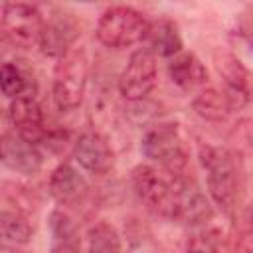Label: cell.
Returning a JSON list of instances; mask_svg holds the SVG:
<instances>
[{
    "mask_svg": "<svg viewBox=\"0 0 253 253\" xmlns=\"http://www.w3.org/2000/svg\"><path fill=\"white\" fill-rule=\"evenodd\" d=\"M200 162L206 170L208 190L213 204L229 213L239 200V172L231 152L223 146L202 144Z\"/></svg>",
    "mask_w": 253,
    "mask_h": 253,
    "instance_id": "obj_1",
    "label": "cell"
},
{
    "mask_svg": "<svg viewBox=\"0 0 253 253\" xmlns=\"http://www.w3.org/2000/svg\"><path fill=\"white\" fill-rule=\"evenodd\" d=\"M89 81V57L83 47H71L57 57L53 69V101L59 111H75L85 97Z\"/></svg>",
    "mask_w": 253,
    "mask_h": 253,
    "instance_id": "obj_2",
    "label": "cell"
},
{
    "mask_svg": "<svg viewBox=\"0 0 253 253\" xmlns=\"http://www.w3.org/2000/svg\"><path fill=\"white\" fill-rule=\"evenodd\" d=\"M150 22L142 12L130 6H113L107 8L97 22V40L115 49L130 47L146 38Z\"/></svg>",
    "mask_w": 253,
    "mask_h": 253,
    "instance_id": "obj_3",
    "label": "cell"
},
{
    "mask_svg": "<svg viewBox=\"0 0 253 253\" xmlns=\"http://www.w3.org/2000/svg\"><path fill=\"white\" fill-rule=\"evenodd\" d=\"M140 150L164 172L182 174L188 166V150L176 125L166 123L148 128L140 140Z\"/></svg>",
    "mask_w": 253,
    "mask_h": 253,
    "instance_id": "obj_4",
    "label": "cell"
},
{
    "mask_svg": "<svg viewBox=\"0 0 253 253\" xmlns=\"http://www.w3.org/2000/svg\"><path fill=\"white\" fill-rule=\"evenodd\" d=\"M134 194L154 215L172 219L174 202V174L158 170L150 164H138L130 172Z\"/></svg>",
    "mask_w": 253,
    "mask_h": 253,
    "instance_id": "obj_5",
    "label": "cell"
},
{
    "mask_svg": "<svg viewBox=\"0 0 253 253\" xmlns=\"http://www.w3.org/2000/svg\"><path fill=\"white\" fill-rule=\"evenodd\" d=\"M0 30L2 38L16 47L32 49L40 45L42 30H43V16L38 6L14 2L2 8L0 16Z\"/></svg>",
    "mask_w": 253,
    "mask_h": 253,
    "instance_id": "obj_6",
    "label": "cell"
},
{
    "mask_svg": "<svg viewBox=\"0 0 253 253\" xmlns=\"http://www.w3.org/2000/svg\"><path fill=\"white\" fill-rule=\"evenodd\" d=\"M213 208L202 188L194 178L174 174V202H172V221L184 225H200L210 221Z\"/></svg>",
    "mask_w": 253,
    "mask_h": 253,
    "instance_id": "obj_7",
    "label": "cell"
},
{
    "mask_svg": "<svg viewBox=\"0 0 253 253\" xmlns=\"http://www.w3.org/2000/svg\"><path fill=\"white\" fill-rule=\"evenodd\" d=\"M156 75V57L146 47L136 49L119 75V91L126 101L138 103L146 99L148 93L154 89Z\"/></svg>",
    "mask_w": 253,
    "mask_h": 253,
    "instance_id": "obj_8",
    "label": "cell"
},
{
    "mask_svg": "<svg viewBox=\"0 0 253 253\" xmlns=\"http://www.w3.org/2000/svg\"><path fill=\"white\" fill-rule=\"evenodd\" d=\"M8 115H10L12 126L16 128V134L22 136L24 140L38 144V142H43L47 138L49 132L45 128L43 111H42L40 103L34 99V95L14 99L10 103Z\"/></svg>",
    "mask_w": 253,
    "mask_h": 253,
    "instance_id": "obj_9",
    "label": "cell"
},
{
    "mask_svg": "<svg viewBox=\"0 0 253 253\" xmlns=\"http://www.w3.org/2000/svg\"><path fill=\"white\" fill-rule=\"evenodd\" d=\"M215 67L223 79V97L231 111H239L249 103V71L233 53L215 57Z\"/></svg>",
    "mask_w": 253,
    "mask_h": 253,
    "instance_id": "obj_10",
    "label": "cell"
},
{
    "mask_svg": "<svg viewBox=\"0 0 253 253\" xmlns=\"http://www.w3.org/2000/svg\"><path fill=\"white\" fill-rule=\"evenodd\" d=\"M73 158L89 174H107L113 166V150L105 136L99 132H83L73 144Z\"/></svg>",
    "mask_w": 253,
    "mask_h": 253,
    "instance_id": "obj_11",
    "label": "cell"
},
{
    "mask_svg": "<svg viewBox=\"0 0 253 253\" xmlns=\"http://www.w3.org/2000/svg\"><path fill=\"white\" fill-rule=\"evenodd\" d=\"M79 38V26L73 16L69 14H53L43 20V30L40 38V49L43 55L49 57H61L65 51H69Z\"/></svg>",
    "mask_w": 253,
    "mask_h": 253,
    "instance_id": "obj_12",
    "label": "cell"
},
{
    "mask_svg": "<svg viewBox=\"0 0 253 253\" xmlns=\"http://www.w3.org/2000/svg\"><path fill=\"white\" fill-rule=\"evenodd\" d=\"M47 188H49L51 198L59 206H67V208H75V206L83 204L89 194V184H87L85 176L75 166H71L67 162L59 164L51 172Z\"/></svg>",
    "mask_w": 253,
    "mask_h": 253,
    "instance_id": "obj_13",
    "label": "cell"
},
{
    "mask_svg": "<svg viewBox=\"0 0 253 253\" xmlns=\"http://www.w3.org/2000/svg\"><path fill=\"white\" fill-rule=\"evenodd\" d=\"M0 164L20 174H36L42 170L43 156L36 144L18 134H8L0 138Z\"/></svg>",
    "mask_w": 253,
    "mask_h": 253,
    "instance_id": "obj_14",
    "label": "cell"
},
{
    "mask_svg": "<svg viewBox=\"0 0 253 253\" xmlns=\"http://www.w3.org/2000/svg\"><path fill=\"white\" fill-rule=\"evenodd\" d=\"M168 75L174 85H178L182 91H188V93L202 89L208 81V71L204 63L190 51H180L174 57H170Z\"/></svg>",
    "mask_w": 253,
    "mask_h": 253,
    "instance_id": "obj_15",
    "label": "cell"
},
{
    "mask_svg": "<svg viewBox=\"0 0 253 253\" xmlns=\"http://www.w3.org/2000/svg\"><path fill=\"white\" fill-rule=\"evenodd\" d=\"M148 42V51L156 57H174L176 53L182 51V38H180V32H178V26L170 20H158V22H152L148 26V32H146V38Z\"/></svg>",
    "mask_w": 253,
    "mask_h": 253,
    "instance_id": "obj_16",
    "label": "cell"
},
{
    "mask_svg": "<svg viewBox=\"0 0 253 253\" xmlns=\"http://www.w3.org/2000/svg\"><path fill=\"white\" fill-rule=\"evenodd\" d=\"M49 233H51V247L49 253H81L79 231L71 217L61 210H53L47 219Z\"/></svg>",
    "mask_w": 253,
    "mask_h": 253,
    "instance_id": "obj_17",
    "label": "cell"
},
{
    "mask_svg": "<svg viewBox=\"0 0 253 253\" xmlns=\"http://www.w3.org/2000/svg\"><path fill=\"white\" fill-rule=\"evenodd\" d=\"M0 91L12 101L18 97L32 95V75L30 71L16 61L0 63Z\"/></svg>",
    "mask_w": 253,
    "mask_h": 253,
    "instance_id": "obj_18",
    "label": "cell"
},
{
    "mask_svg": "<svg viewBox=\"0 0 253 253\" xmlns=\"http://www.w3.org/2000/svg\"><path fill=\"white\" fill-rule=\"evenodd\" d=\"M194 111L206 119V121H211V123H219V121H225V117L231 113L225 97L221 91L217 89H202L196 99H194Z\"/></svg>",
    "mask_w": 253,
    "mask_h": 253,
    "instance_id": "obj_19",
    "label": "cell"
},
{
    "mask_svg": "<svg viewBox=\"0 0 253 253\" xmlns=\"http://www.w3.org/2000/svg\"><path fill=\"white\" fill-rule=\"evenodd\" d=\"M32 237V225L20 211L0 210V239L8 243H28Z\"/></svg>",
    "mask_w": 253,
    "mask_h": 253,
    "instance_id": "obj_20",
    "label": "cell"
},
{
    "mask_svg": "<svg viewBox=\"0 0 253 253\" xmlns=\"http://www.w3.org/2000/svg\"><path fill=\"white\" fill-rule=\"evenodd\" d=\"M87 237V253H121V235L107 221L93 225Z\"/></svg>",
    "mask_w": 253,
    "mask_h": 253,
    "instance_id": "obj_21",
    "label": "cell"
},
{
    "mask_svg": "<svg viewBox=\"0 0 253 253\" xmlns=\"http://www.w3.org/2000/svg\"><path fill=\"white\" fill-rule=\"evenodd\" d=\"M186 253H221V247L213 233L204 231V233H196L190 237Z\"/></svg>",
    "mask_w": 253,
    "mask_h": 253,
    "instance_id": "obj_22",
    "label": "cell"
},
{
    "mask_svg": "<svg viewBox=\"0 0 253 253\" xmlns=\"http://www.w3.org/2000/svg\"><path fill=\"white\" fill-rule=\"evenodd\" d=\"M126 253H162V251L150 233L136 231V233H130V237H128Z\"/></svg>",
    "mask_w": 253,
    "mask_h": 253,
    "instance_id": "obj_23",
    "label": "cell"
},
{
    "mask_svg": "<svg viewBox=\"0 0 253 253\" xmlns=\"http://www.w3.org/2000/svg\"><path fill=\"white\" fill-rule=\"evenodd\" d=\"M251 231H249V223L245 221L243 229L237 233V253H251Z\"/></svg>",
    "mask_w": 253,
    "mask_h": 253,
    "instance_id": "obj_24",
    "label": "cell"
},
{
    "mask_svg": "<svg viewBox=\"0 0 253 253\" xmlns=\"http://www.w3.org/2000/svg\"><path fill=\"white\" fill-rule=\"evenodd\" d=\"M10 128H12V123H10V115H8V111L0 109V138L8 136V134H10Z\"/></svg>",
    "mask_w": 253,
    "mask_h": 253,
    "instance_id": "obj_25",
    "label": "cell"
},
{
    "mask_svg": "<svg viewBox=\"0 0 253 253\" xmlns=\"http://www.w3.org/2000/svg\"><path fill=\"white\" fill-rule=\"evenodd\" d=\"M0 253H20L16 247H12V245H6V243H2L0 245Z\"/></svg>",
    "mask_w": 253,
    "mask_h": 253,
    "instance_id": "obj_26",
    "label": "cell"
},
{
    "mask_svg": "<svg viewBox=\"0 0 253 253\" xmlns=\"http://www.w3.org/2000/svg\"><path fill=\"white\" fill-rule=\"evenodd\" d=\"M4 51H6V40L0 36V57L4 55Z\"/></svg>",
    "mask_w": 253,
    "mask_h": 253,
    "instance_id": "obj_27",
    "label": "cell"
}]
</instances>
